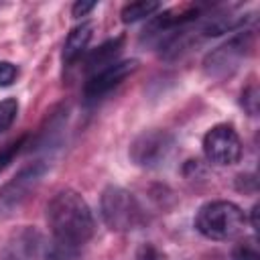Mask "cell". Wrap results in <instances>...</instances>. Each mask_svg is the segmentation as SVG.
<instances>
[{"instance_id":"7a4b0ae2","label":"cell","mask_w":260,"mask_h":260,"mask_svg":"<svg viewBox=\"0 0 260 260\" xmlns=\"http://www.w3.org/2000/svg\"><path fill=\"white\" fill-rule=\"evenodd\" d=\"M246 215L232 201H209L199 207L195 215V228L201 236L217 242L234 240L244 232Z\"/></svg>"},{"instance_id":"277c9868","label":"cell","mask_w":260,"mask_h":260,"mask_svg":"<svg viewBox=\"0 0 260 260\" xmlns=\"http://www.w3.org/2000/svg\"><path fill=\"white\" fill-rule=\"evenodd\" d=\"M175 150V138L171 132L167 130H158V128H152V130H144L140 132L132 144H130V160L136 165V167H142V169H158L162 167L171 154Z\"/></svg>"},{"instance_id":"2e32d148","label":"cell","mask_w":260,"mask_h":260,"mask_svg":"<svg viewBox=\"0 0 260 260\" xmlns=\"http://www.w3.org/2000/svg\"><path fill=\"white\" fill-rule=\"evenodd\" d=\"M16 75H18V69L14 63L10 61H0V87H8L16 81Z\"/></svg>"},{"instance_id":"30bf717a","label":"cell","mask_w":260,"mask_h":260,"mask_svg":"<svg viewBox=\"0 0 260 260\" xmlns=\"http://www.w3.org/2000/svg\"><path fill=\"white\" fill-rule=\"evenodd\" d=\"M122 43H124V39L122 37H116V39H110L104 45H100L95 51H91L87 55V59H85V71H89L93 75V73L106 69L108 65H112L114 59L122 51Z\"/></svg>"},{"instance_id":"44dd1931","label":"cell","mask_w":260,"mask_h":260,"mask_svg":"<svg viewBox=\"0 0 260 260\" xmlns=\"http://www.w3.org/2000/svg\"><path fill=\"white\" fill-rule=\"evenodd\" d=\"M2 260H20V258H16V256H12V254H8V252H4V256H2Z\"/></svg>"},{"instance_id":"7c38bea8","label":"cell","mask_w":260,"mask_h":260,"mask_svg":"<svg viewBox=\"0 0 260 260\" xmlns=\"http://www.w3.org/2000/svg\"><path fill=\"white\" fill-rule=\"evenodd\" d=\"M18 114V100L16 98H4L0 100V134L6 132Z\"/></svg>"},{"instance_id":"e0dca14e","label":"cell","mask_w":260,"mask_h":260,"mask_svg":"<svg viewBox=\"0 0 260 260\" xmlns=\"http://www.w3.org/2000/svg\"><path fill=\"white\" fill-rule=\"evenodd\" d=\"M242 106L248 110V114L256 116V112H258V89H256V85H250L242 93Z\"/></svg>"},{"instance_id":"6da1fadb","label":"cell","mask_w":260,"mask_h":260,"mask_svg":"<svg viewBox=\"0 0 260 260\" xmlns=\"http://www.w3.org/2000/svg\"><path fill=\"white\" fill-rule=\"evenodd\" d=\"M47 221L55 244L71 250H81L95 230L87 201L73 189L59 191L47 205Z\"/></svg>"},{"instance_id":"4fadbf2b","label":"cell","mask_w":260,"mask_h":260,"mask_svg":"<svg viewBox=\"0 0 260 260\" xmlns=\"http://www.w3.org/2000/svg\"><path fill=\"white\" fill-rule=\"evenodd\" d=\"M45 260H79V250H71L53 242V246L45 254Z\"/></svg>"},{"instance_id":"52a82bcc","label":"cell","mask_w":260,"mask_h":260,"mask_svg":"<svg viewBox=\"0 0 260 260\" xmlns=\"http://www.w3.org/2000/svg\"><path fill=\"white\" fill-rule=\"evenodd\" d=\"M45 173L47 167L43 162H32L24 167L16 177H12V181H8L0 189V211H12L14 207H18L37 189Z\"/></svg>"},{"instance_id":"ac0fdd59","label":"cell","mask_w":260,"mask_h":260,"mask_svg":"<svg viewBox=\"0 0 260 260\" xmlns=\"http://www.w3.org/2000/svg\"><path fill=\"white\" fill-rule=\"evenodd\" d=\"M136 260H165V256L152 244H140L136 250Z\"/></svg>"},{"instance_id":"5b68a950","label":"cell","mask_w":260,"mask_h":260,"mask_svg":"<svg viewBox=\"0 0 260 260\" xmlns=\"http://www.w3.org/2000/svg\"><path fill=\"white\" fill-rule=\"evenodd\" d=\"M250 51H252V32H240L232 37L228 43L207 53V57L203 59V71L207 77L223 79L240 67V63L250 55Z\"/></svg>"},{"instance_id":"9a60e30c","label":"cell","mask_w":260,"mask_h":260,"mask_svg":"<svg viewBox=\"0 0 260 260\" xmlns=\"http://www.w3.org/2000/svg\"><path fill=\"white\" fill-rule=\"evenodd\" d=\"M20 146H24V136L18 138V140H14V142H10V144H6V146L0 150V173L14 160V156H16L18 150H20Z\"/></svg>"},{"instance_id":"ffe728a7","label":"cell","mask_w":260,"mask_h":260,"mask_svg":"<svg viewBox=\"0 0 260 260\" xmlns=\"http://www.w3.org/2000/svg\"><path fill=\"white\" fill-rule=\"evenodd\" d=\"M252 228L258 230V205L252 207Z\"/></svg>"},{"instance_id":"8992f818","label":"cell","mask_w":260,"mask_h":260,"mask_svg":"<svg viewBox=\"0 0 260 260\" xmlns=\"http://www.w3.org/2000/svg\"><path fill=\"white\" fill-rule=\"evenodd\" d=\"M203 152L209 162L230 167L242 156V140L232 126L217 124L203 136Z\"/></svg>"},{"instance_id":"3957f363","label":"cell","mask_w":260,"mask_h":260,"mask_svg":"<svg viewBox=\"0 0 260 260\" xmlns=\"http://www.w3.org/2000/svg\"><path fill=\"white\" fill-rule=\"evenodd\" d=\"M102 217L112 232H130L144 221V213L136 197L118 185H110L102 193L100 201Z\"/></svg>"},{"instance_id":"d6986e66","label":"cell","mask_w":260,"mask_h":260,"mask_svg":"<svg viewBox=\"0 0 260 260\" xmlns=\"http://www.w3.org/2000/svg\"><path fill=\"white\" fill-rule=\"evenodd\" d=\"M95 8V2H75L73 4V8H71V14H73V18H81V16H85V14H89L91 10Z\"/></svg>"},{"instance_id":"9c48e42d","label":"cell","mask_w":260,"mask_h":260,"mask_svg":"<svg viewBox=\"0 0 260 260\" xmlns=\"http://www.w3.org/2000/svg\"><path fill=\"white\" fill-rule=\"evenodd\" d=\"M91 35H93L91 22H81L75 28H71V32L65 39V45H63V63L65 65H71L81 57V53L87 49V45L91 41Z\"/></svg>"},{"instance_id":"ba28073f","label":"cell","mask_w":260,"mask_h":260,"mask_svg":"<svg viewBox=\"0 0 260 260\" xmlns=\"http://www.w3.org/2000/svg\"><path fill=\"white\" fill-rule=\"evenodd\" d=\"M138 69V61L136 59H126V61H118L108 65L106 69L93 73L89 77V81L83 87V93L87 100H95L104 93H108L110 89H114L116 85H120L126 77H130L134 71Z\"/></svg>"},{"instance_id":"5bb4252c","label":"cell","mask_w":260,"mask_h":260,"mask_svg":"<svg viewBox=\"0 0 260 260\" xmlns=\"http://www.w3.org/2000/svg\"><path fill=\"white\" fill-rule=\"evenodd\" d=\"M232 260H260L258 248L254 242H242L232 250Z\"/></svg>"},{"instance_id":"8fae6325","label":"cell","mask_w":260,"mask_h":260,"mask_svg":"<svg viewBox=\"0 0 260 260\" xmlns=\"http://www.w3.org/2000/svg\"><path fill=\"white\" fill-rule=\"evenodd\" d=\"M158 8H160V2H154V0L128 2V4H124V8H122L120 16H122V22L130 24V22L142 20V18H146V16H152Z\"/></svg>"}]
</instances>
